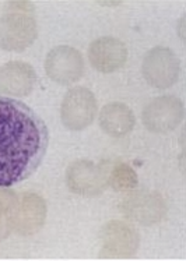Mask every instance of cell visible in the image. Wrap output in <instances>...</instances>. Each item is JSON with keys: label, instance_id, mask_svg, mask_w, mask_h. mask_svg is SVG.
I'll return each instance as SVG.
<instances>
[{"label": "cell", "instance_id": "1", "mask_svg": "<svg viewBox=\"0 0 186 261\" xmlns=\"http://www.w3.org/2000/svg\"><path fill=\"white\" fill-rule=\"evenodd\" d=\"M49 132L24 102L0 96V189L26 180L46 154Z\"/></svg>", "mask_w": 186, "mask_h": 261}, {"label": "cell", "instance_id": "2", "mask_svg": "<svg viewBox=\"0 0 186 261\" xmlns=\"http://www.w3.org/2000/svg\"><path fill=\"white\" fill-rule=\"evenodd\" d=\"M123 217L142 226L159 224L167 217L168 207L165 198L154 190H132L119 203Z\"/></svg>", "mask_w": 186, "mask_h": 261}, {"label": "cell", "instance_id": "3", "mask_svg": "<svg viewBox=\"0 0 186 261\" xmlns=\"http://www.w3.org/2000/svg\"><path fill=\"white\" fill-rule=\"evenodd\" d=\"M98 112L94 92L85 87H75L66 92L60 105V119L70 132H81L92 124Z\"/></svg>", "mask_w": 186, "mask_h": 261}, {"label": "cell", "instance_id": "4", "mask_svg": "<svg viewBox=\"0 0 186 261\" xmlns=\"http://www.w3.org/2000/svg\"><path fill=\"white\" fill-rule=\"evenodd\" d=\"M142 71L144 80L150 86L158 90H167L179 80L181 62L172 49L155 46L144 56Z\"/></svg>", "mask_w": 186, "mask_h": 261}, {"label": "cell", "instance_id": "5", "mask_svg": "<svg viewBox=\"0 0 186 261\" xmlns=\"http://www.w3.org/2000/svg\"><path fill=\"white\" fill-rule=\"evenodd\" d=\"M101 258H129L133 257L140 246V234L137 229L125 221H109L102 226Z\"/></svg>", "mask_w": 186, "mask_h": 261}, {"label": "cell", "instance_id": "6", "mask_svg": "<svg viewBox=\"0 0 186 261\" xmlns=\"http://www.w3.org/2000/svg\"><path fill=\"white\" fill-rule=\"evenodd\" d=\"M185 107L179 98L157 96L146 105L142 113L144 127L151 133L165 134L175 130L183 120Z\"/></svg>", "mask_w": 186, "mask_h": 261}, {"label": "cell", "instance_id": "7", "mask_svg": "<svg viewBox=\"0 0 186 261\" xmlns=\"http://www.w3.org/2000/svg\"><path fill=\"white\" fill-rule=\"evenodd\" d=\"M46 203L39 194L26 192L17 194L11 208V226L20 236H31L42 229L46 221Z\"/></svg>", "mask_w": 186, "mask_h": 261}, {"label": "cell", "instance_id": "8", "mask_svg": "<svg viewBox=\"0 0 186 261\" xmlns=\"http://www.w3.org/2000/svg\"><path fill=\"white\" fill-rule=\"evenodd\" d=\"M38 25L26 13H6L0 17V48L7 52H22L35 42Z\"/></svg>", "mask_w": 186, "mask_h": 261}, {"label": "cell", "instance_id": "9", "mask_svg": "<svg viewBox=\"0 0 186 261\" xmlns=\"http://www.w3.org/2000/svg\"><path fill=\"white\" fill-rule=\"evenodd\" d=\"M84 59L83 55L73 46L59 45L49 50L45 59V71L49 79L60 84H75L84 75Z\"/></svg>", "mask_w": 186, "mask_h": 261}, {"label": "cell", "instance_id": "10", "mask_svg": "<svg viewBox=\"0 0 186 261\" xmlns=\"http://www.w3.org/2000/svg\"><path fill=\"white\" fill-rule=\"evenodd\" d=\"M66 183L72 193L94 197L101 194L108 186V176L101 166L90 160L72 162L66 171Z\"/></svg>", "mask_w": 186, "mask_h": 261}, {"label": "cell", "instance_id": "11", "mask_svg": "<svg viewBox=\"0 0 186 261\" xmlns=\"http://www.w3.org/2000/svg\"><path fill=\"white\" fill-rule=\"evenodd\" d=\"M126 45L113 37H101L92 41L88 48L90 64L100 73H113L128 62Z\"/></svg>", "mask_w": 186, "mask_h": 261}, {"label": "cell", "instance_id": "12", "mask_svg": "<svg viewBox=\"0 0 186 261\" xmlns=\"http://www.w3.org/2000/svg\"><path fill=\"white\" fill-rule=\"evenodd\" d=\"M37 74L26 62H9L0 67V95L11 98L28 96L35 87Z\"/></svg>", "mask_w": 186, "mask_h": 261}, {"label": "cell", "instance_id": "13", "mask_svg": "<svg viewBox=\"0 0 186 261\" xmlns=\"http://www.w3.org/2000/svg\"><path fill=\"white\" fill-rule=\"evenodd\" d=\"M136 117L130 108L123 102H109L101 109L100 127L111 137H123L133 130Z\"/></svg>", "mask_w": 186, "mask_h": 261}, {"label": "cell", "instance_id": "14", "mask_svg": "<svg viewBox=\"0 0 186 261\" xmlns=\"http://www.w3.org/2000/svg\"><path fill=\"white\" fill-rule=\"evenodd\" d=\"M108 186L115 192H132L138 186L137 173L128 164H117L108 175Z\"/></svg>", "mask_w": 186, "mask_h": 261}, {"label": "cell", "instance_id": "15", "mask_svg": "<svg viewBox=\"0 0 186 261\" xmlns=\"http://www.w3.org/2000/svg\"><path fill=\"white\" fill-rule=\"evenodd\" d=\"M16 193L0 189V242L9 238L13 230L11 226V208L16 200Z\"/></svg>", "mask_w": 186, "mask_h": 261}, {"label": "cell", "instance_id": "16", "mask_svg": "<svg viewBox=\"0 0 186 261\" xmlns=\"http://www.w3.org/2000/svg\"><path fill=\"white\" fill-rule=\"evenodd\" d=\"M34 5L31 2H7L6 3V10L7 13H26L30 14L34 11Z\"/></svg>", "mask_w": 186, "mask_h": 261}, {"label": "cell", "instance_id": "17", "mask_svg": "<svg viewBox=\"0 0 186 261\" xmlns=\"http://www.w3.org/2000/svg\"><path fill=\"white\" fill-rule=\"evenodd\" d=\"M100 5L102 6H119L121 5V2H100Z\"/></svg>", "mask_w": 186, "mask_h": 261}]
</instances>
